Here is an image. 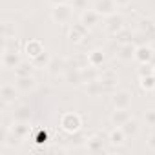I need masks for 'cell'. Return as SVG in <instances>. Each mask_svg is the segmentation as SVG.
Wrapping results in <instances>:
<instances>
[{"label": "cell", "mask_w": 155, "mask_h": 155, "mask_svg": "<svg viewBox=\"0 0 155 155\" xmlns=\"http://www.w3.org/2000/svg\"><path fill=\"white\" fill-rule=\"evenodd\" d=\"M135 49H137V46H133L131 42H126V44L120 46V49L117 53V58L120 62H131V60H135Z\"/></svg>", "instance_id": "5bb4252c"}, {"label": "cell", "mask_w": 155, "mask_h": 155, "mask_svg": "<svg viewBox=\"0 0 155 155\" xmlns=\"http://www.w3.org/2000/svg\"><path fill=\"white\" fill-rule=\"evenodd\" d=\"M120 128H122V131L126 133V137H128V139H133V137L139 133V130H140V124H139V120H137L135 117H131V119H130V120H128L124 126H120Z\"/></svg>", "instance_id": "44dd1931"}, {"label": "cell", "mask_w": 155, "mask_h": 155, "mask_svg": "<svg viewBox=\"0 0 155 155\" xmlns=\"http://www.w3.org/2000/svg\"><path fill=\"white\" fill-rule=\"evenodd\" d=\"M20 62H22V58H20V53L18 51L2 49V66L6 69H15Z\"/></svg>", "instance_id": "8fae6325"}, {"label": "cell", "mask_w": 155, "mask_h": 155, "mask_svg": "<svg viewBox=\"0 0 155 155\" xmlns=\"http://www.w3.org/2000/svg\"><path fill=\"white\" fill-rule=\"evenodd\" d=\"M2 49H9V51H18V38H8L4 40V48Z\"/></svg>", "instance_id": "f546056e"}, {"label": "cell", "mask_w": 155, "mask_h": 155, "mask_svg": "<svg viewBox=\"0 0 155 155\" xmlns=\"http://www.w3.org/2000/svg\"><path fill=\"white\" fill-rule=\"evenodd\" d=\"M140 31L142 33H155V24L151 20H142L140 22Z\"/></svg>", "instance_id": "1f68e13d"}, {"label": "cell", "mask_w": 155, "mask_h": 155, "mask_svg": "<svg viewBox=\"0 0 155 155\" xmlns=\"http://www.w3.org/2000/svg\"><path fill=\"white\" fill-rule=\"evenodd\" d=\"M144 122H146L148 126H151V128L155 126V108L144 111Z\"/></svg>", "instance_id": "4dcf8cb0"}, {"label": "cell", "mask_w": 155, "mask_h": 155, "mask_svg": "<svg viewBox=\"0 0 155 155\" xmlns=\"http://www.w3.org/2000/svg\"><path fill=\"white\" fill-rule=\"evenodd\" d=\"M18 95H20V91H18V88L15 84H2V88H0V97H2V104L4 106L15 104Z\"/></svg>", "instance_id": "5b68a950"}, {"label": "cell", "mask_w": 155, "mask_h": 155, "mask_svg": "<svg viewBox=\"0 0 155 155\" xmlns=\"http://www.w3.org/2000/svg\"><path fill=\"white\" fill-rule=\"evenodd\" d=\"M73 6L71 4H57V6H53V9H51V18H53V22H57V24H69L71 22V18H73Z\"/></svg>", "instance_id": "6da1fadb"}, {"label": "cell", "mask_w": 155, "mask_h": 155, "mask_svg": "<svg viewBox=\"0 0 155 155\" xmlns=\"http://www.w3.org/2000/svg\"><path fill=\"white\" fill-rule=\"evenodd\" d=\"M15 86L18 88L20 93H29V91H33L37 88V81H35L33 75H29V77H17Z\"/></svg>", "instance_id": "4fadbf2b"}, {"label": "cell", "mask_w": 155, "mask_h": 155, "mask_svg": "<svg viewBox=\"0 0 155 155\" xmlns=\"http://www.w3.org/2000/svg\"><path fill=\"white\" fill-rule=\"evenodd\" d=\"M86 91H88L91 97H99V95L104 91V88H102V82H101L99 79H93V81L86 82Z\"/></svg>", "instance_id": "603a6c76"}, {"label": "cell", "mask_w": 155, "mask_h": 155, "mask_svg": "<svg viewBox=\"0 0 155 155\" xmlns=\"http://www.w3.org/2000/svg\"><path fill=\"white\" fill-rule=\"evenodd\" d=\"M155 75V73H153ZM153 75H148V77H140L139 79V86L142 91H153L155 90V79Z\"/></svg>", "instance_id": "484cf974"}, {"label": "cell", "mask_w": 155, "mask_h": 155, "mask_svg": "<svg viewBox=\"0 0 155 155\" xmlns=\"http://www.w3.org/2000/svg\"><path fill=\"white\" fill-rule=\"evenodd\" d=\"M82 126V119L79 113H73V111H68L60 117V128L66 131V133H77Z\"/></svg>", "instance_id": "7a4b0ae2"}, {"label": "cell", "mask_w": 155, "mask_h": 155, "mask_svg": "<svg viewBox=\"0 0 155 155\" xmlns=\"http://www.w3.org/2000/svg\"><path fill=\"white\" fill-rule=\"evenodd\" d=\"M119 6L115 4V0H95V4H93V9H97L102 17H110L115 13Z\"/></svg>", "instance_id": "7c38bea8"}, {"label": "cell", "mask_w": 155, "mask_h": 155, "mask_svg": "<svg viewBox=\"0 0 155 155\" xmlns=\"http://www.w3.org/2000/svg\"><path fill=\"white\" fill-rule=\"evenodd\" d=\"M151 58H153V49L150 46H137V49H135V60L139 64L151 62Z\"/></svg>", "instance_id": "e0dca14e"}, {"label": "cell", "mask_w": 155, "mask_h": 155, "mask_svg": "<svg viewBox=\"0 0 155 155\" xmlns=\"http://www.w3.org/2000/svg\"><path fill=\"white\" fill-rule=\"evenodd\" d=\"M68 60L64 58V57H51V60H49V64H48V73L51 75V77H57V75H60V73H64V71H68Z\"/></svg>", "instance_id": "8992f818"}, {"label": "cell", "mask_w": 155, "mask_h": 155, "mask_svg": "<svg viewBox=\"0 0 155 155\" xmlns=\"http://www.w3.org/2000/svg\"><path fill=\"white\" fill-rule=\"evenodd\" d=\"M15 37H17L15 24H11V22H4V24H2V38L8 40V38H15Z\"/></svg>", "instance_id": "4316f807"}, {"label": "cell", "mask_w": 155, "mask_h": 155, "mask_svg": "<svg viewBox=\"0 0 155 155\" xmlns=\"http://www.w3.org/2000/svg\"><path fill=\"white\" fill-rule=\"evenodd\" d=\"M126 133L122 131V128H113L110 133H108V144H111V146H115V148H120V146H124V142H126Z\"/></svg>", "instance_id": "9a60e30c"}, {"label": "cell", "mask_w": 155, "mask_h": 155, "mask_svg": "<svg viewBox=\"0 0 155 155\" xmlns=\"http://www.w3.org/2000/svg\"><path fill=\"white\" fill-rule=\"evenodd\" d=\"M153 79H155V75H153Z\"/></svg>", "instance_id": "8d00e7d4"}, {"label": "cell", "mask_w": 155, "mask_h": 155, "mask_svg": "<svg viewBox=\"0 0 155 155\" xmlns=\"http://www.w3.org/2000/svg\"><path fill=\"white\" fill-rule=\"evenodd\" d=\"M153 73H155V68H153V64H151V62H144V64H140V66L137 68V75H139V79H140V77L153 75Z\"/></svg>", "instance_id": "83f0119b"}, {"label": "cell", "mask_w": 155, "mask_h": 155, "mask_svg": "<svg viewBox=\"0 0 155 155\" xmlns=\"http://www.w3.org/2000/svg\"><path fill=\"white\" fill-rule=\"evenodd\" d=\"M31 119V111L28 106H20L17 111H13V120H20V122H29Z\"/></svg>", "instance_id": "d4e9b609"}, {"label": "cell", "mask_w": 155, "mask_h": 155, "mask_svg": "<svg viewBox=\"0 0 155 155\" xmlns=\"http://www.w3.org/2000/svg\"><path fill=\"white\" fill-rule=\"evenodd\" d=\"M104 58H106V53L102 51V49H91L90 53H88V60H90V66H93V68H99V66H102V62H104Z\"/></svg>", "instance_id": "7402d4cb"}, {"label": "cell", "mask_w": 155, "mask_h": 155, "mask_svg": "<svg viewBox=\"0 0 155 155\" xmlns=\"http://www.w3.org/2000/svg\"><path fill=\"white\" fill-rule=\"evenodd\" d=\"M108 142V135H104V133H93V135H90L88 137V140H86V148L90 150V151H93V153H101V151H106V144Z\"/></svg>", "instance_id": "3957f363"}, {"label": "cell", "mask_w": 155, "mask_h": 155, "mask_svg": "<svg viewBox=\"0 0 155 155\" xmlns=\"http://www.w3.org/2000/svg\"><path fill=\"white\" fill-rule=\"evenodd\" d=\"M131 97H133L131 91H128V90H117L111 95V104L117 110H128L130 104H131Z\"/></svg>", "instance_id": "277c9868"}, {"label": "cell", "mask_w": 155, "mask_h": 155, "mask_svg": "<svg viewBox=\"0 0 155 155\" xmlns=\"http://www.w3.org/2000/svg\"><path fill=\"white\" fill-rule=\"evenodd\" d=\"M35 133H37V139H35L37 144H44V142H48V133H46L44 130H37Z\"/></svg>", "instance_id": "d6a6232c"}, {"label": "cell", "mask_w": 155, "mask_h": 155, "mask_svg": "<svg viewBox=\"0 0 155 155\" xmlns=\"http://www.w3.org/2000/svg\"><path fill=\"white\" fill-rule=\"evenodd\" d=\"M99 81L102 82V88L106 91V90H111L119 84V75L115 69H104L102 73H99Z\"/></svg>", "instance_id": "9c48e42d"}, {"label": "cell", "mask_w": 155, "mask_h": 155, "mask_svg": "<svg viewBox=\"0 0 155 155\" xmlns=\"http://www.w3.org/2000/svg\"><path fill=\"white\" fill-rule=\"evenodd\" d=\"M124 29V18L120 17V15H117V13H113V15H110V17H106V31L110 33V35H117L119 31H122Z\"/></svg>", "instance_id": "30bf717a"}, {"label": "cell", "mask_w": 155, "mask_h": 155, "mask_svg": "<svg viewBox=\"0 0 155 155\" xmlns=\"http://www.w3.org/2000/svg\"><path fill=\"white\" fill-rule=\"evenodd\" d=\"M49 2H51L53 6H57V4H64V2H66V0H49Z\"/></svg>", "instance_id": "d590c367"}, {"label": "cell", "mask_w": 155, "mask_h": 155, "mask_svg": "<svg viewBox=\"0 0 155 155\" xmlns=\"http://www.w3.org/2000/svg\"><path fill=\"white\" fill-rule=\"evenodd\" d=\"M20 140H24L28 135H29V131H31V124L29 122H20V120H15L13 122V126L9 128Z\"/></svg>", "instance_id": "ac0fdd59"}, {"label": "cell", "mask_w": 155, "mask_h": 155, "mask_svg": "<svg viewBox=\"0 0 155 155\" xmlns=\"http://www.w3.org/2000/svg\"><path fill=\"white\" fill-rule=\"evenodd\" d=\"M49 60H51V55L48 53V49H44L40 55H37L35 58H31V62L35 64V68H48Z\"/></svg>", "instance_id": "cb8c5ba5"}, {"label": "cell", "mask_w": 155, "mask_h": 155, "mask_svg": "<svg viewBox=\"0 0 155 155\" xmlns=\"http://www.w3.org/2000/svg\"><path fill=\"white\" fill-rule=\"evenodd\" d=\"M146 146H148V150L155 151V133H151V135L148 137V140H146Z\"/></svg>", "instance_id": "836d02e7"}, {"label": "cell", "mask_w": 155, "mask_h": 155, "mask_svg": "<svg viewBox=\"0 0 155 155\" xmlns=\"http://www.w3.org/2000/svg\"><path fill=\"white\" fill-rule=\"evenodd\" d=\"M44 49H46V48L42 46L40 40H29V42H26V46H24V51H26V55L29 57V60L35 58L37 55H40Z\"/></svg>", "instance_id": "d6986e66"}, {"label": "cell", "mask_w": 155, "mask_h": 155, "mask_svg": "<svg viewBox=\"0 0 155 155\" xmlns=\"http://www.w3.org/2000/svg\"><path fill=\"white\" fill-rule=\"evenodd\" d=\"M130 119H131V113H130L128 110H117V108H115V111H113L111 117H110V120H111V124H113L115 128L124 126Z\"/></svg>", "instance_id": "2e32d148"}, {"label": "cell", "mask_w": 155, "mask_h": 155, "mask_svg": "<svg viewBox=\"0 0 155 155\" xmlns=\"http://www.w3.org/2000/svg\"><path fill=\"white\" fill-rule=\"evenodd\" d=\"M71 6H73V9H77V11H86L88 9V6H90V0H71Z\"/></svg>", "instance_id": "f1b7e54d"}, {"label": "cell", "mask_w": 155, "mask_h": 155, "mask_svg": "<svg viewBox=\"0 0 155 155\" xmlns=\"http://www.w3.org/2000/svg\"><path fill=\"white\" fill-rule=\"evenodd\" d=\"M37 68H35V64L31 62V60H22L13 71H15V77H29V75H33V71H35Z\"/></svg>", "instance_id": "ffe728a7"}, {"label": "cell", "mask_w": 155, "mask_h": 155, "mask_svg": "<svg viewBox=\"0 0 155 155\" xmlns=\"http://www.w3.org/2000/svg\"><path fill=\"white\" fill-rule=\"evenodd\" d=\"M88 28L81 22V24H71V28H69V33H68V38H69V42H73V44H79V42H82L86 37H88Z\"/></svg>", "instance_id": "52a82bcc"}, {"label": "cell", "mask_w": 155, "mask_h": 155, "mask_svg": "<svg viewBox=\"0 0 155 155\" xmlns=\"http://www.w3.org/2000/svg\"><path fill=\"white\" fill-rule=\"evenodd\" d=\"M115 4H117L119 8H128V6L131 4V0H115Z\"/></svg>", "instance_id": "e575fe53"}, {"label": "cell", "mask_w": 155, "mask_h": 155, "mask_svg": "<svg viewBox=\"0 0 155 155\" xmlns=\"http://www.w3.org/2000/svg\"><path fill=\"white\" fill-rule=\"evenodd\" d=\"M101 20H102V15H101L97 9H86V11H82V13H81V22H82L88 29H91V28L99 26V24H101Z\"/></svg>", "instance_id": "ba28073f"}]
</instances>
